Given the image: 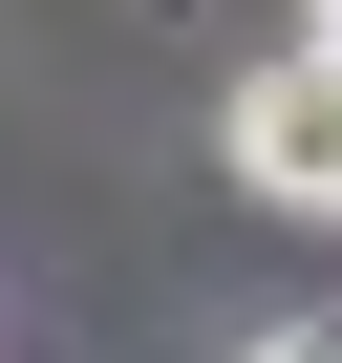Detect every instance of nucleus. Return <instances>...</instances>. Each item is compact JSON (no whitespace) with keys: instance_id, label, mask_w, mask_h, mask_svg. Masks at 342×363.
Returning a JSON list of instances; mask_svg holds the SVG:
<instances>
[{"instance_id":"nucleus-3","label":"nucleus","mask_w":342,"mask_h":363,"mask_svg":"<svg viewBox=\"0 0 342 363\" xmlns=\"http://www.w3.org/2000/svg\"><path fill=\"white\" fill-rule=\"evenodd\" d=\"M299 22H321V43H342V0H299Z\"/></svg>"},{"instance_id":"nucleus-1","label":"nucleus","mask_w":342,"mask_h":363,"mask_svg":"<svg viewBox=\"0 0 342 363\" xmlns=\"http://www.w3.org/2000/svg\"><path fill=\"white\" fill-rule=\"evenodd\" d=\"M236 193H278V214H342V43L299 22L257 86H236Z\"/></svg>"},{"instance_id":"nucleus-2","label":"nucleus","mask_w":342,"mask_h":363,"mask_svg":"<svg viewBox=\"0 0 342 363\" xmlns=\"http://www.w3.org/2000/svg\"><path fill=\"white\" fill-rule=\"evenodd\" d=\"M236 363H342V320H278V342H236Z\"/></svg>"}]
</instances>
